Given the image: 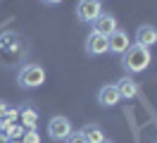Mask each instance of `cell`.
I'll return each instance as SVG.
<instances>
[{
  "instance_id": "52a82bcc",
  "label": "cell",
  "mask_w": 157,
  "mask_h": 143,
  "mask_svg": "<svg viewBox=\"0 0 157 143\" xmlns=\"http://www.w3.org/2000/svg\"><path fill=\"white\" fill-rule=\"evenodd\" d=\"M131 46V38H128L126 31L117 29L112 36H107V53H114V55H124Z\"/></svg>"
},
{
  "instance_id": "8fae6325",
  "label": "cell",
  "mask_w": 157,
  "mask_h": 143,
  "mask_svg": "<svg viewBox=\"0 0 157 143\" xmlns=\"http://www.w3.org/2000/svg\"><path fill=\"white\" fill-rule=\"evenodd\" d=\"M121 98H119V91L114 84H105L98 88V103L102 105V107H114V105L119 103Z\"/></svg>"
},
{
  "instance_id": "d6986e66",
  "label": "cell",
  "mask_w": 157,
  "mask_h": 143,
  "mask_svg": "<svg viewBox=\"0 0 157 143\" xmlns=\"http://www.w3.org/2000/svg\"><path fill=\"white\" fill-rule=\"evenodd\" d=\"M40 2H43V5H59L62 0H40Z\"/></svg>"
},
{
  "instance_id": "5bb4252c",
  "label": "cell",
  "mask_w": 157,
  "mask_h": 143,
  "mask_svg": "<svg viewBox=\"0 0 157 143\" xmlns=\"http://www.w3.org/2000/svg\"><path fill=\"white\" fill-rule=\"evenodd\" d=\"M81 133L88 138V143H100V141H105V133H102V129H100L98 124H86V126L81 129Z\"/></svg>"
},
{
  "instance_id": "ba28073f",
  "label": "cell",
  "mask_w": 157,
  "mask_h": 143,
  "mask_svg": "<svg viewBox=\"0 0 157 143\" xmlns=\"http://www.w3.org/2000/svg\"><path fill=\"white\" fill-rule=\"evenodd\" d=\"M86 53H88L90 57H100V55H105V53H107V36L90 31L88 38H86Z\"/></svg>"
},
{
  "instance_id": "9a60e30c",
  "label": "cell",
  "mask_w": 157,
  "mask_h": 143,
  "mask_svg": "<svg viewBox=\"0 0 157 143\" xmlns=\"http://www.w3.org/2000/svg\"><path fill=\"white\" fill-rule=\"evenodd\" d=\"M24 131H26V129H24V126H19V124H14V126H10V129H7V131H5V136H7V141H21V136H24Z\"/></svg>"
},
{
  "instance_id": "ac0fdd59",
  "label": "cell",
  "mask_w": 157,
  "mask_h": 143,
  "mask_svg": "<svg viewBox=\"0 0 157 143\" xmlns=\"http://www.w3.org/2000/svg\"><path fill=\"white\" fill-rule=\"evenodd\" d=\"M7 110H10V105L5 103V100H0V117H2V114L7 112Z\"/></svg>"
},
{
  "instance_id": "5b68a950",
  "label": "cell",
  "mask_w": 157,
  "mask_h": 143,
  "mask_svg": "<svg viewBox=\"0 0 157 143\" xmlns=\"http://www.w3.org/2000/svg\"><path fill=\"white\" fill-rule=\"evenodd\" d=\"M71 131H74V129H71V119H67L64 114H57V117H52V119L48 122L50 141H64Z\"/></svg>"
},
{
  "instance_id": "3957f363",
  "label": "cell",
  "mask_w": 157,
  "mask_h": 143,
  "mask_svg": "<svg viewBox=\"0 0 157 143\" xmlns=\"http://www.w3.org/2000/svg\"><path fill=\"white\" fill-rule=\"evenodd\" d=\"M5 50H10V55L5 57V62H2V65L17 67V65L21 62L24 53H26V46H24V41H21L19 34H12V31H7V34H2V36H0V55H2Z\"/></svg>"
},
{
  "instance_id": "8992f818",
  "label": "cell",
  "mask_w": 157,
  "mask_h": 143,
  "mask_svg": "<svg viewBox=\"0 0 157 143\" xmlns=\"http://www.w3.org/2000/svg\"><path fill=\"white\" fill-rule=\"evenodd\" d=\"M119 29V24H117V17L112 14V12H100V17L93 22V31L95 34H102V36H112L114 31Z\"/></svg>"
},
{
  "instance_id": "2e32d148",
  "label": "cell",
  "mask_w": 157,
  "mask_h": 143,
  "mask_svg": "<svg viewBox=\"0 0 157 143\" xmlns=\"http://www.w3.org/2000/svg\"><path fill=\"white\" fill-rule=\"evenodd\" d=\"M19 143H40V136H38V131H36V129H26Z\"/></svg>"
},
{
  "instance_id": "7a4b0ae2",
  "label": "cell",
  "mask_w": 157,
  "mask_h": 143,
  "mask_svg": "<svg viewBox=\"0 0 157 143\" xmlns=\"http://www.w3.org/2000/svg\"><path fill=\"white\" fill-rule=\"evenodd\" d=\"M45 84V69L36 62H26V65L19 67L17 72V86L24 88V91H33V88H40Z\"/></svg>"
},
{
  "instance_id": "44dd1931",
  "label": "cell",
  "mask_w": 157,
  "mask_h": 143,
  "mask_svg": "<svg viewBox=\"0 0 157 143\" xmlns=\"http://www.w3.org/2000/svg\"><path fill=\"white\" fill-rule=\"evenodd\" d=\"M100 143H114V141H109V138H105V141H100Z\"/></svg>"
},
{
  "instance_id": "277c9868",
  "label": "cell",
  "mask_w": 157,
  "mask_h": 143,
  "mask_svg": "<svg viewBox=\"0 0 157 143\" xmlns=\"http://www.w3.org/2000/svg\"><path fill=\"white\" fill-rule=\"evenodd\" d=\"M102 12V2L100 0H78L76 2V19L81 24H93Z\"/></svg>"
},
{
  "instance_id": "6da1fadb",
  "label": "cell",
  "mask_w": 157,
  "mask_h": 143,
  "mask_svg": "<svg viewBox=\"0 0 157 143\" xmlns=\"http://www.w3.org/2000/svg\"><path fill=\"white\" fill-rule=\"evenodd\" d=\"M152 62V53H150V48H140L136 43H131L128 50L121 55V67H124V72L128 74H140V72H145L147 67Z\"/></svg>"
},
{
  "instance_id": "4fadbf2b",
  "label": "cell",
  "mask_w": 157,
  "mask_h": 143,
  "mask_svg": "<svg viewBox=\"0 0 157 143\" xmlns=\"http://www.w3.org/2000/svg\"><path fill=\"white\" fill-rule=\"evenodd\" d=\"M17 119H19V107H10L7 112L0 117V133H5L10 126H14V124H17Z\"/></svg>"
},
{
  "instance_id": "e0dca14e",
  "label": "cell",
  "mask_w": 157,
  "mask_h": 143,
  "mask_svg": "<svg viewBox=\"0 0 157 143\" xmlns=\"http://www.w3.org/2000/svg\"><path fill=\"white\" fill-rule=\"evenodd\" d=\"M64 143H88V138H86V136L81 133V129H78V131H71V133H69L67 138H64Z\"/></svg>"
},
{
  "instance_id": "30bf717a",
  "label": "cell",
  "mask_w": 157,
  "mask_h": 143,
  "mask_svg": "<svg viewBox=\"0 0 157 143\" xmlns=\"http://www.w3.org/2000/svg\"><path fill=\"white\" fill-rule=\"evenodd\" d=\"M157 43V29L152 24H140L136 29V46L140 48H152Z\"/></svg>"
},
{
  "instance_id": "ffe728a7",
  "label": "cell",
  "mask_w": 157,
  "mask_h": 143,
  "mask_svg": "<svg viewBox=\"0 0 157 143\" xmlns=\"http://www.w3.org/2000/svg\"><path fill=\"white\" fill-rule=\"evenodd\" d=\"M0 143H10V141H7V136H5V133H0Z\"/></svg>"
},
{
  "instance_id": "7c38bea8",
  "label": "cell",
  "mask_w": 157,
  "mask_h": 143,
  "mask_svg": "<svg viewBox=\"0 0 157 143\" xmlns=\"http://www.w3.org/2000/svg\"><path fill=\"white\" fill-rule=\"evenodd\" d=\"M19 119L24 129H38V110L31 105H21L19 107Z\"/></svg>"
},
{
  "instance_id": "603a6c76",
  "label": "cell",
  "mask_w": 157,
  "mask_h": 143,
  "mask_svg": "<svg viewBox=\"0 0 157 143\" xmlns=\"http://www.w3.org/2000/svg\"><path fill=\"white\" fill-rule=\"evenodd\" d=\"M0 2H2V0H0Z\"/></svg>"
},
{
  "instance_id": "7402d4cb",
  "label": "cell",
  "mask_w": 157,
  "mask_h": 143,
  "mask_svg": "<svg viewBox=\"0 0 157 143\" xmlns=\"http://www.w3.org/2000/svg\"><path fill=\"white\" fill-rule=\"evenodd\" d=\"M12 143H19V141H12Z\"/></svg>"
},
{
  "instance_id": "9c48e42d",
  "label": "cell",
  "mask_w": 157,
  "mask_h": 143,
  "mask_svg": "<svg viewBox=\"0 0 157 143\" xmlns=\"http://www.w3.org/2000/svg\"><path fill=\"white\" fill-rule=\"evenodd\" d=\"M114 86H117L119 98H121V100H133V98H138V93H140V86H138V81H136V79H131V76L119 79Z\"/></svg>"
}]
</instances>
